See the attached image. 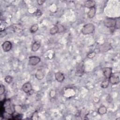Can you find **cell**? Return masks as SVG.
Returning a JSON list of instances; mask_svg holds the SVG:
<instances>
[{
    "label": "cell",
    "instance_id": "obj_8",
    "mask_svg": "<svg viewBox=\"0 0 120 120\" xmlns=\"http://www.w3.org/2000/svg\"><path fill=\"white\" fill-rule=\"evenodd\" d=\"M103 73L105 78L108 79L112 74V68L111 67L104 68L103 69Z\"/></svg>",
    "mask_w": 120,
    "mask_h": 120
},
{
    "label": "cell",
    "instance_id": "obj_9",
    "mask_svg": "<svg viewBox=\"0 0 120 120\" xmlns=\"http://www.w3.org/2000/svg\"><path fill=\"white\" fill-rule=\"evenodd\" d=\"M109 83L113 85L118 84L120 82V78L117 75H113L112 74L108 79Z\"/></svg>",
    "mask_w": 120,
    "mask_h": 120
},
{
    "label": "cell",
    "instance_id": "obj_15",
    "mask_svg": "<svg viewBox=\"0 0 120 120\" xmlns=\"http://www.w3.org/2000/svg\"><path fill=\"white\" fill-rule=\"evenodd\" d=\"M84 6L88 8H92L95 7L96 5V2L94 0H89L86 1L84 3Z\"/></svg>",
    "mask_w": 120,
    "mask_h": 120
},
{
    "label": "cell",
    "instance_id": "obj_14",
    "mask_svg": "<svg viewBox=\"0 0 120 120\" xmlns=\"http://www.w3.org/2000/svg\"><path fill=\"white\" fill-rule=\"evenodd\" d=\"M96 13V7H93L90 9L89 11L87 13V17L89 19L93 18Z\"/></svg>",
    "mask_w": 120,
    "mask_h": 120
},
{
    "label": "cell",
    "instance_id": "obj_19",
    "mask_svg": "<svg viewBox=\"0 0 120 120\" xmlns=\"http://www.w3.org/2000/svg\"><path fill=\"white\" fill-rule=\"evenodd\" d=\"M109 85V81L107 79H106V80H105L104 81H103L101 84H100V86L101 88H103V89H105L107 88Z\"/></svg>",
    "mask_w": 120,
    "mask_h": 120
},
{
    "label": "cell",
    "instance_id": "obj_2",
    "mask_svg": "<svg viewBox=\"0 0 120 120\" xmlns=\"http://www.w3.org/2000/svg\"><path fill=\"white\" fill-rule=\"evenodd\" d=\"M85 71V66L84 63L83 61H81L79 63L76 67V70H75V75L78 77L82 76Z\"/></svg>",
    "mask_w": 120,
    "mask_h": 120
},
{
    "label": "cell",
    "instance_id": "obj_10",
    "mask_svg": "<svg viewBox=\"0 0 120 120\" xmlns=\"http://www.w3.org/2000/svg\"><path fill=\"white\" fill-rule=\"evenodd\" d=\"M54 76L55 80L60 82H62L65 79V75L64 74L60 71L55 73L54 74Z\"/></svg>",
    "mask_w": 120,
    "mask_h": 120
},
{
    "label": "cell",
    "instance_id": "obj_7",
    "mask_svg": "<svg viewBox=\"0 0 120 120\" xmlns=\"http://www.w3.org/2000/svg\"><path fill=\"white\" fill-rule=\"evenodd\" d=\"M112 48L111 44L109 42H105L102 44L99 47V50L102 52H105Z\"/></svg>",
    "mask_w": 120,
    "mask_h": 120
},
{
    "label": "cell",
    "instance_id": "obj_25",
    "mask_svg": "<svg viewBox=\"0 0 120 120\" xmlns=\"http://www.w3.org/2000/svg\"><path fill=\"white\" fill-rule=\"evenodd\" d=\"M6 91V89L4 85L1 84L0 86V94L2 95L5 94V92Z\"/></svg>",
    "mask_w": 120,
    "mask_h": 120
},
{
    "label": "cell",
    "instance_id": "obj_26",
    "mask_svg": "<svg viewBox=\"0 0 120 120\" xmlns=\"http://www.w3.org/2000/svg\"><path fill=\"white\" fill-rule=\"evenodd\" d=\"M56 95V92L54 90H52L50 92V96L51 98H53Z\"/></svg>",
    "mask_w": 120,
    "mask_h": 120
},
{
    "label": "cell",
    "instance_id": "obj_22",
    "mask_svg": "<svg viewBox=\"0 0 120 120\" xmlns=\"http://www.w3.org/2000/svg\"><path fill=\"white\" fill-rule=\"evenodd\" d=\"M120 27V17H118L116 18V23H115V29L117 30H119Z\"/></svg>",
    "mask_w": 120,
    "mask_h": 120
},
{
    "label": "cell",
    "instance_id": "obj_23",
    "mask_svg": "<svg viewBox=\"0 0 120 120\" xmlns=\"http://www.w3.org/2000/svg\"><path fill=\"white\" fill-rule=\"evenodd\" d=\"M14 109H15V112H16L18 113H20L22 110V107L21 106L19 105H16L14 106Z\"/></svg>",
    "mask_w": 120,
    "mask_h": 120
},
{
    "label": "cell",
    "instance_id": "obj_3",
    "mask_svg": "<svg viewBox=\"0 0 120 120\" xmlns=\"http://www.w3.org/2000/svg\"><path fill=\"white\" fill-rule=\"evenodd\" d=\"M116 23V18L111 17H107L105 18L103 21L104 25L108 28H115Z\"/></svg>",
    "mask_w": 120,
    "mask_h": 120
},
{
    "label": "cell",
    "instance_id": "obj_13",
    "mask_svg": "<svg viewBox=\"0 0 120 120\" xmlns=\"http://www.w3.org/2000/svg\"><path fill=\"white\" fill-rule=\"evenodd\" d=\"M41 47V43L38 41H36L32 44L31 45V51L35 52L39 50Z\"/></svg>",
    "mask_w": 120,
    "mask_h": 120
},
{
    "label": "cell",
    "instance_id": "obj_21",
    "mask_svg": "<svg viewBox=\"0 0 120 120\" xmlns=\"http://www.w3.org/2000/svg\"><path fill=\"white\" fill-rule=\"evenodd\" d=\"M96 53L95 52L92 51L88 53L86 56L89 59H92L94 57H95V56H96Z\"/></svg>",
    "mask_w": 120,
    "mask_h": 120
},
{
    "label": "cell",
    "instance_id": "obj_16",
    "mask_svg": "<svg viewBox=\"0 0 120 120\" xmlns=\"http://www.w3.org/2000/svg\"><path fill=\"white\" fill-rule=\"evenodd\" d=\"M107 110L105 106L102 105L100 106L98 109V113L100 115H104L107 112Z\"/></svg>",
    "mask_w": 120,
    "mask_h": 120
},
{
    "label": "cell",
    "instance_id": "obj_20",
    "mask_svg": "<svg viewBox=\"0 0 120 120\" xmlns=\"http://www.w3.org/2000/svg\"><path fill=\"white\" fill-rule=\"evenodd\" d=\"M5 82L7 83H11L13 81V77L11 75H8L5 76L4 78Z\"/></svg>",
    "mask_w": 120,
    "mask_h": 120
},
{
    "label": "cell",
    "instance_id": "obj_11",
    "mask_svg": "<svg viewBox=\"0 0 120 120\" xmlns=\"http://www.w3.org/2000/svg\"><path fill=\"white\" fill-rule=\"evenodd\" d=\"M11 27L13 30L16 33H21L23 31V27L20 24H13Z\"/></svg>",
    "mask_w": 120,
    "mask_h": 120
},
{
    "label": "cell",
    "instance_id": "obj_27",
    "mask_svg": "<svg viewBox=\"0 0 120 120\" xmlns=\"http://www.w3.org/2000/svg\"><path fill=\"white\" fill-rule=\"evenodd\" d=\"M45 2V0H38L37 1L38 4L39 6L42 5Z\"/></svg>",
    "mask_w": 120,
    "mask_h": 120
},
{
    "label": "cell",
    "instance_id": "obj_12",
    "mask_svg": "<svg viewBox=\"0 0 120 120\" xmlns=\"http://www.w3.org/2000/svg\"><path fill=\"white\" fill-rule=\"evenodd\" d=\"M35 76L38 80H42L45 77V73L42 69H39L36 71L35 74Z\"/></svg>",
    "mask_w": 120,
    "mask_h": 120
},
{
    "label": "cell",
    "instance_id": "obj_18",
    "mask_svg": "<svg viewBox=\"0 0 120 120\" xmlns=\"http://www.w3.org/2000/svg\"><path fill=\"white\" fill-rule=\"evenodd\" d=\"M38 30V24H34L30 27V31L31 33H34L36 32Z\"/></svg>",
    "mask_w": 120,
    "mask_h": 120
},
{
    "label": "cell",
    "instance_id": "obj_4",
    "mask_svg": "<svg viewBox=\"0 0 120 120\" xmlns=\"http://www.w3.org/2000/svg\"><path fill=\"white\" fill-rule=\"evenodd\" d=\"M40 61L41 59L38 56H31L29 57V64L32 66L37 65Z\"/></svg>",
    "mask_w": 120,
    "mask_h": 120
},
{
    "label": "cell",
    "instance_id": "obj_28",
    "mask_svg": "<svg viewBox=\"0 0 120 120\" xmlns=\"http://www.w3.org/2000/svg\"><path fill=\"white\" fill-rule=\"evenodd\" d=\"M93 100V101L95 103H98L99 101V99L98 97H94Z\"/></svg>",
    "mask_w": 120,
    "mask_h": 120
},
{
    "label": "cell",
    "instance_id": "obj_5",
    "mask_svg": "<svg viewBox=\"0 0 120 120\" xmlns=\"http://www.w3.org/2000/svg\"><path fill=\"white\" fill-rule=\"evenodd\" d=\"M1 47L3 52H8L12 49V44L10 41L7 40L4 41L2 43L1 45Z\"/></svg>",
    "mask_w": 120,
    "mask_h": 120
},
{
    "label": "cell",
    "instance_id": "obj_24",
    "mask_svg": "<svg viewBox=\"0 0 120 120\" xmlns=\"http://www.w3.org/2000/svg\"><path fill=\"white\" fill-rule=\"evenodd\" d=\"M31 119L32 120H36L38 118V111H35L31 115Z\"/></svg>",
    "mask_w": 120,
    "mask_h": 120
},
{
    "label": "cell",
    "instance_id": "obj_17",
    "mask_svg": "<svg viewBox=\"0 0 120 120\" xmlns=\"http://www.w3.org/2000/svg\"><path fill=\"white\" fill-rule=\"evenodd\" d=\"M49 33L51 35H53L56 33H59V28L58 24H56L49 31Z\"/></svg>",
    "mask_w": 120,
    "mask_h": 120
},
{
    "label": "cell",
    "instance_id": "obj_1",
    "mask_svg": "<svg viewBox=\"0 0 120 120\" xmlns=\"http://www.w3.org/2000/svg\"><path fill=\"white\" fill-rule=\"evenodd\" d=\"M95 30V25L91 23L84 24L81 29V33L82 35H88L92 34Z\"/></svg>",
    "mask_w": 120,
    "mask_h": 120
},
{
    "label": "cell",
    "instance_id": "obj_6",
    "mask_svg": "<svg viewBox=\"0 0 120 120\" xmlns=\"http://www.w3.org/2000/svg\"><path fill=\"white\" fill-rule=\"evenodd\" d=\"M22 90L25 93H29L32 90V86L30 82H25L22 87Z\"/></svg>",
    "mask_w": 120,
    "mask_h": 120
}]
</instances>
